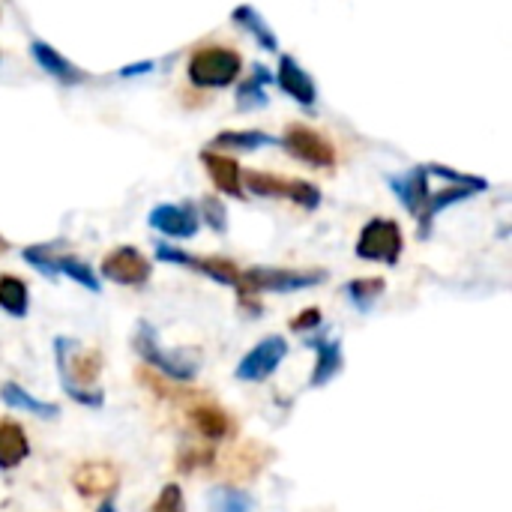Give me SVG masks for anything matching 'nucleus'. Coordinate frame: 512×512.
I'll return each instance as SVG.
<instances>
[{"mask_svg": "<svg viewBox=\"0 0 512 512\" xmlns=\"http://www.w3.org/2000/svg\"><path fill=\"white\" fill-rule=\"evenodd\" d=\"M201 219L216 231L225 234L228 231V210L219 198H201Z\"/></svg>", "mask_w": 512, "mask_h": 512, "instance_id": "nucleus-30", "label": "nucleus"}, {"mask_svg": "<svg viewBox=\"0 0 512 512\" xmlns=\"http://www.w3.org/2000/svg\"><path fill=\"white\" fill-rule=\"evenodd\" d=\"M153 267L135 246H117L102 258V276L117 285H144L150 279Z\"/></svg>", "mask_w": 512, "mask_h": 512, "instance_id": "nucleus-12", "label": "nucleus"}, {"mask_svg": "<svg viewBox=\"0 0 512 512\" xmlns=\"http://www.w3.org/2000/svg\"><path fill=\"white\" fill-rule=\"evenodd\" d=\"M120 483V474L111 462H87L72 474V486L78 495L93 498V495H111Z\"/></svg>", "mask_w": 512, "mask_h": 512, "instance_id": "nucleus-20", "label": "nucleus"}, {"mask_svg": "<svg viewBox=\"0 0 512 512\" xmlns=\"http://www.w3.org/2000/svg\"><path fill=\"white\" fill-rule=\"evenodd\" d=\"M30 54L39 63V69H45V75H51L54 81H60L66 87H75V84L87 81V72H81L72 60H66L54 45H48L42 39H33L30 42Z\"/></svg>", "mask_w": 512, "mask_h": 512, "instance_id": "nucleus-19", "label": "nucleus"}, {"mask_svg": "<svg viewBox=\"0 0 512 512\" xmlns=\"http://www.w3.org/2000/svg\"><path fill=\"white\" fill-rule=\"evenodd\" d=\"M21 258H24L33 270H39L42 276H48V279L69 276L72 282L84 285V288L93 291V294H99V288H102V285H99V276L90 270L87 261L75 258V255H54L51 246H27V249H21Z\"/></svg>", "mask_w": 512, "mask_h": 512, "instance_id": "nucleus-7", "label": "nucleus"}, {"mask_svg": "<svg viewBox=\"0 0 512 512\" xmlns=\"http://www.w3.org/2000/svg\"><path fill=\"white\" fill-rule=\"evenodd\" d=\"M213 462V453L210 450H201V447H189L177 456V468L180 471H195L198 465H210Z\"/></svg>", "mask_w": 512, "mask_h": 512, "instance_id": "nucleus-32", "label": "nucleus"}, {"mask_svg": "<svg viewBox=\"0 0 512 512\" xmlns=\"http://www.w3.org/2000/svg\"><path fill=\"white\" fill-rule=\"evenodd\" d=\"M486 189H489V183H486L483 177L462 174L459 180H450L441 192H429V201H426L423 213L417 216V222H420V237L426 240V237L432 234V222L438 219V213H444L447 207H453V204H459V201H465V198H471V195H477V192H486Z\"/></svg>", "mask_w": 512, "mask_h": 512, "instance_id": "nucleus-10", "label": "nucleus"}, {"mask_svg": "<svg viewBox=\"0 0 512 512\" xmlns=\"http://www.w3.org/2000/svg\"><path fill=\"white\" fill-rule=\"evenodd\" d=\"M189 423L195 426V432L201 438H207L213 444H219V441L234 435V420L219 405H213V402H201V405L189 408Z\"/></svg>", "mask_w": 512, "mask_h": 512, "instance_id": "nucleus-21", "label": "nucleus"}, {"mask_svg": "<svg viewBox=\"0 0 512 512\" xmlns=\"http://www.w3.org/2000/svg\"><path fill=\"white\" fill-rule=\"evenodd\" d=\"M384 291H387V282L381 276H372V279H354V282H348L345 297L351 300V306L357 312H369L378 303V297H384Z\"/></svg>", "mask_w": 512, "mask_h": 512, "instance_id": "nucleus-28", "label": "nucleus"}, {"mask_svg": "<svg viewBox=\"0 0 512 512\" xmlns=\"http://www.w3.org/2000/svg\"><path fill=\"white\" fill-rule=\"evenodd\" d=\"M306 348L315 351V369H312V378H309V387L318 390V387H327L342 369H345V357H342V345L339 339L321 333V336H312L306 339Z\"/></svg>", "mask_w": 512, "mask_h": 512, "instance_id": "nucleus-14", "label": "nucleus"}, {"mask_svg": "<svg viewBox=\"0 0 512 512\" xmlns=\"http://www.w3.org/2000/svg\"><path fill=\"white\" fill-rule=\"evenodd\" d=\"M0 402H3L6 408H12V411H27V414L39 417V420H57V417H60V408H57L54 402H42V399L30 396V393H27L21 384H15V381L0 384Z\"/></svg>", "mask_w": 512, "mask_h": 512, "instance_id": "nucleus-22", "label": "nucleus"}, {"mask_svg": "<svg viewBox=\"0 0 512 512\" xmlns=\"http://www.w3.org/2000/svg\"><path fill=\"white\" fill-rule=\"evenodd\" d=\"M405 249V237L396 219H369L357 237V258L396 267Z\"/></svg>", "mask_w": 512, "mask_h": 512, "instance_id": "nucleus-6", "label": "nucleus"}, {"mask_svg": "<svg viewBox=\"0 0 512 512\" xmlns=\"http://www.w3.org/2000/svg\"><path fill=\"white\" fill-rule=\"evenodd\" d=\"M201 165L207 168L213 186L222 192V195H231V198H246V189H243V171H240V162L234 156H225L219 150H204L201 153Z\"/></svg>", "mask_w": 512, "mask_h": 512, "instance_id": "nucleus-15", "label": "nucleus"}, {"mask_svg": "<svg viewBox=\"0 0 512 512\" xmlns=\"http://www.w3.org/2000/svg\"><path fill=\"white\" fill-rule=\"evenodd\" d=\"M276 84L282 87V93H288L294 102L300 105H315L318 99V87H315V78L291 57V54H282L279 57V66H276Z\"/></svg>", "mask_w": 512, "mask_h": 512, "instance_id": "nucleus-17", "label": "nucleus"}, {"mask_svg": "<svg viewBox=\"0 0 512 512\" xmlns=\"http://www.w3.org/2000/svg\"><path fill=\"white\" fill-rule=\"evenodd\" d=\"M132 348L150 366V372H156V375H162L168 381H192L198 375L195 357H189L186 351H165L162 342H159V333L147 321H138Z\"/></svg>", "mask_w": 512, "mask_h": 512, "instance_id": "nucleus-3", "label": "nucleus"}, {"mask_svg": "<svg viewBox=\"0 0 512 512\" xmlns=\"http://www.w3.org/2000/svg\"><path fill=\"white\" fill-rule=\"evenodd\" d=\"M321 282H327V270L249 267V270H243V279H240L237 297H240V306H243L249 315H258V312H261V303L255 300L258 294H264V291H273V294H291V291L315 288V285H321Z\"/></svg>", "mask_w": 512, "mask_h": 512, "instance_id": "nucleus-2", "label": "nucleus"}, {"mask_svg": "<svg viewBox=\"0 0 512 512\" xmlns=\"http://www.w3.org/2000/svg\"><path fill=\"white\" fill-rule=\"evenodd\" d=\"M99 512H114V507H111V501H108V504H105V507H102V510Z\"/></svg>", "mask_w": 512, "mask_h": 512, "instance_id": "nucleus-36", "label": "nucleus"}, {"mask_svg": "<svg viewBox=\"0 0 512 512\" xmlns=\"http://www.w3.org/2000/svg\"><path fill=\"white\" fill-rule=\"evenodd\" d=\"M321 321H324L321 309L309 306V309H303L300 315H294V321H291V330H294V333H306V330H312V327H321Z\"/></svg>", "mask_w": 512, "mask_h": 512, "instance_id": "nucleus-33", "label": "nucleus"}, {"mask_svg": "<svg viewBox=\"0 0 512 512\" xmlns=\"http://www.w3.org/2000/svg\"><path fill=\"white\" fill-rule=\"evenodd\" d=\"M270 459H273L270 447H264L258 441H246L225 459V474L231 483H252Z\"/></svg>", "mask_w": 512, "mask_h": 512, "instance_id": "nucleus-16", "label": "nucleus"}, {"mask_svg": "<svg viewBox=\"0 0 512 512\" xmlns=\"http://www.w3.org/2000/svg\"><path fill=\"white\" fill-rule=\"evenodd\" d=\"M0 309L9 318H27V312H30V291H27V285L18 276H9V273L0 276Z\"/></svg>", "mask_w": 512, "mask_h": 512, "instance_id": "nucleus-27", "label": "nucleus"}, {"mask_svg": "<svg viewBox=\"0 0 512 512\" xmlns=\"http://www.w3.org/2000/svg\"><path fill=\"white\" fill-rule=\"evenodd\" d=\"M387 183L399 195V201L405 204V210L417 219L423 213L426 201H429V192H432L429 189V171H426V165H417V168H411L405 174H396Z\"/></svg>", "mask_w": 512, "mask_h": 512, "instance_id": "nucleus-18", "label": "nucleus"}, {"mask_svg": "<svg viewBox=\"0 0 512 512\" xmlns=\"http://www.w3.org/2000/svg\"><path fill=\"white\" fill-rule=\"evenodd\" d=\"M243 183L252 195H261V198H288L291 204H297L303 210L321 207V189L309 180L279 177V174H267V171H249L243 177Z\"/></svg>", "mask_w": 512, "mask_h": 512, "instance_id": "nucleus-5", "label": "nucleus"}, {"mask_svg": "<svg viewBox=\"0 0 512 512\" xmlns=\"http://www.w3.org/2000/svg\"><path fill=\"white\" fill-rule=\"evenodd\" d=\"M210 512H252V498L243 489L222 486L210 492Z\"/></svg>", "mask_w": 512, "mask_h": 512, "instance_id": "nucleus-29", "label": "nucleus"}, {"mask_svg": "<svg viewBox=\"0 0 512 512\" xmlns=\"http://www.w3.org/2000/svg\"><path fill=\"white\" fill-rule=\"evenodd\" d=\"M6 249H9V243H6V240H3V237H0V255H3V252H6Z\"/></svg>", "mask_w": 512, "mask_h": 512, "instance_id": "nucleus-35", "label": "nucleus"}, {"mask_svg": "<svg viewBox=\"0 0 512 512\" xmlns=\"http://www.w3.org/2000/svg\"><path fill=\"white\" fill-rule=\"evenodd\" d=\"M27 456H30L27 432L12 420H0V471L18 468Z\"/></svg>", "mask_w": 512, "mask_h": 512, "instance_id": "nucleus-23", "label": "nucleus"}, {"mask_svg": "<svg viewBox=\"0 0 512 512\" xmlns=\"http://www.w3.org/2000/svg\"><path fill=\"white\" fill-rule=\"evenodd\" d=\"M285 357H288V342L282 336H267L237 363L234 375H237V381L261 384V381H267L282 366Z\"/></svg>", "mask_w": 512, "mask_h": 512, "instance_id": "nucleus-11", "label": "nucleus"}, {"mask_svg": "<svg viewBox=\"0 0 512 512\" xmlns=\"http://www.w3.org/2000/svg\"><path fill=\"white\" fill-rule=\"evenodd\" d=\"M147 222H150V228H156L159 234L174 237V240H189L201 228V219L192 204H159L150 210Z\"/></svg>", "mask_w": 512, "mask_h": 512, "instance_id": "nucleus-13", "label": "nucleus"}, {"mask_svg": "<svg viewBox=\"0 0 512 512\" xmlns=\"http://www.w3.org/2000/svg\"><path fill=\"white\" fill-rule=\"evenodd\" d=\"M279 144H282L294 159L306 162L309 168H333L336 159H339L336 144H333L324 132H318V129L306 126V123H291V126L285 129V135L279 138Z\"/></svg>", "mask_w": 512, "mask_h": 512, "instance_id": "nucleus-8", "label": "nucleus"}, {"mask_svg": "<svg viewBox=\"0 0 512 512\" xmlns=\"http://www.w3.org/2000/svg\"><path fill=\"white\" fill-rule=\"evenodd\" d=\"M231 21H234V24H240L246 33H252V36H255V42H258L264 51H276V48H279V36L270 30V24L264 21V15H261L255 6H249V3L237 6V9L231 12Z\"/></svg>", "mask_w": 512, "mask_h": 512, "instance_id": "nucleus-24", "label": "nucleus"}, {"mask_svg": "<svg viewBox=\"0 0 512 512\" xmlns=\"http://www.w3.org/2000/svg\"><path fill=\"white\" fill-rule=\"evenodd\" d=\"M147 512H186L183 489H180V486H174V483H168V486L159 492V498L153 501V507H150Z\"/></svg>", "mask_w": 512, "mask_h": 512, "instance_id": "nucleus-31", "label": "nucleus"}, {"mask_svg": "<svg viewBox=\"0 0 512 512\" xmlns=\"http://www.w3.org/2000/svg\"><path fill=\"white\" fill-rule=\"evenodd\" d=\"M270 144H279V138H273L261 129H228L213 138L216 150H243V153H252V150H261Z\"/></svg>", "mask_w": 512, "mask_h": 512, "instance_id": "nucleus-26", "label": "nucleus"}, {"mask_svg": "<svg viewBox=\"0 0 512 512\" xmlns=\"http://www.w3.org/2000/svg\"><path fill=\"white\" fill-rule=\"evenodd\" d=\"M189 81L201 90H222L228 84L237 81V75L243 72V57L234 48L225 45H204L195 48L189 57Z\"/></svg>", "mask_w": 512, "mask_h": 512, "instance_id": "nucleus-4", "label": "nucleus"}, {"mask_svg": "<svg viewBox=\"0 0 512 512\" xmlns=\"http://www.w3.org/2000/svg\"><path fill=\"white\" fill-rule=\"evenodd\" d=\"M150 69H153V63L147 60V63H132V66H123V69H120V75H126V78H129V75H141V72H150Z\"/></svg>", "mask_w": 512, "mask_h": 512, "instance_id": "nucleus-34", "label": "nucleus"}, {"mask_svg": "<svg viewBox=\"0 0 512 512\" xmlns=\"http://www.w3.org/2000/svg\"><path fill=\"white\" fill-rule=\"evenodd\" d=\"M267 84H273V72H270L264 63H255L249 81H243V84L237 87V108H240V111L264 108V105H267V93H264Z\"/></svg>", "mask_w": 512, "mask_h": 512, "instance_id": "nucleus-25", "label": "nucleus"}, {"mask_svg": "<svg viewBox=\"0 0 512 512\" xmlns=\"http://www.w3.org/2000/svg\"><path fill=\"white\" fill-rule=\"evenodd\" d=\"M54 366L60 375V387L72 402H81L87 408H102L105 393L96 390V378L102 372V351L81 348L69 336L54 339Z\"/></svg>", "mask_w": 512, "mask_h": 512, "instance_id": "nucleus-1", "label": "nucleus"}, {"mask_svg": "<svg viewBox=\"0 0 512 512\" xmlns=\"http://www.w3.org/2000/svg\"><path fill=\"white\" fill-rule=\"evenodd\" d=\"M156 258L165 261V264L189 267V270H195V273H201V276H207V279H213V282H219V285H228V288H234V291L240 288V279H243V270H240L234 261L219 258V255L198 258V255L183 252V249H174V246H168V243H159V246H156Z\"/></svg>", "mask_w": 512, "mask_h": 512, "instance_id": "nucleus-9", "label": "nucleus"}]
</instances>
